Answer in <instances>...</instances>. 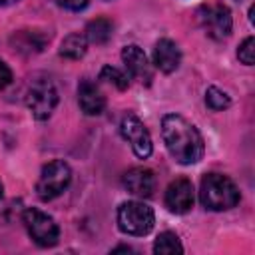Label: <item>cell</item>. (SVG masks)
<instances>
[{
	"label": "cell",
	"instance_id": "1",
	"mask_svg": "<svg viewBox=\"0 0 255 255\" xmlns=\"http://www.w3.org/2000/svg\"><path fill=\"white\" fill-rule=\"evenodd\" d=\"M161 135L163 143L169 151V155L181 163V165H191L197 163L203 157V137L197 131L193 124H189L183 116L177 114H167L161 120Z\"/></svg>",
	"mask_w": 255,
	"mask_h": 255
},
{
	"label": "cell",
	"instance_id": "2",
	"mask_svg": "<svg viewBox=\"0 0 255 255\" xmlns=\"http://www.w3.org/2000/svg\"><path fill=\"white\" fill-rule=\"evenodd\" d=\"M199 201L209 211H225L239 203V189L227 175L207 173L201 179Z\"/></svg>",
	"mask_w": 255,
	"mask_h": 255
},
{
	"label": "cell",
	"instance_id": "3",
	"mask_svg": "<svg viewBox=\"0 0 255 255\" xmlns=\"http://www.w3.org/2000/svg\"><path fill=\"white\" fill-rule=\"evenodd\" d=\"M197 16V22L201 26V30L213 38V40H223L231 34V28H233V18H231V12L229 8L223 4V2H205L197 8L195 12Z\"/></svg>",
	"mask_w": 255,
	"mask_h": 255
},
{
	"label": "cell",
	"instance_id": "4",
	"mask_svg": "<svg viewBox=\"0 0 255 255\" xmlns=\"http://www.w3.org/2000/svg\"><path fill=\"white\" fill-rule=\"evenodd\" d=\"M153 223V209L141 201H124L118 207V227L128 235H147Z\"/></svg>",
	"mask_w": 255,
	"mask_h": 255
},
{
	"label": "cell",
	"instance_id": "5",
	"mask_svg": "<svg viewBox=\"0 0 255 255\" xmlns=\"http://www.w3.org/2000/svg\"><path fill=\"white\" fill-rule=\"evenodd\" d=\"M70 181H72L70 165L62 159H54L42 167L38 183H36V193L42 201H50L58 197L70 185Z\"/></svg>",
	"mask_w": 255,
	"mask_h": 255
},
{
	"label": "cell",
	"instance_id": "6",
	"mask_svg": "<svg viewBox=\"0 0 255 255\" xmlns=\"http://www.w3.org/2000/svg\"><path fill=\"white\" fill-rule=\"evenodd\" d=\"M22 221H24V227L28 231V235L32 237V241L40 247H54L58 243V237H60V229L56 225V221L40 211V209H26L22 213Z\"/></svg>",
	"mask_w": 255,
	"mask_h": 255
},
{
	"label": "cell",
	"instance_id": "7",
	"mask_svg": "<svg viewBox=\"0 0 255 255\" xmlns=\"http://www.w3.org/2000/svg\"><path fill=\"white\" fill-rule=\"evenodd\" d=\"M58 104V92L48 78H38L28 86L26 106L36 120H48Z\"/></svg>",
	"mask_w": 255,
	"mask_h": 255
},
{
	"label": "cell",
	"instance_id": "8",
	"mask_svg": "<svg viewBox=\"0 0 255 255\" xmlns=\"http://www.w3.org/2000/svg\"><path fill=\"white\" fill-rule=\"evenodd\" d=\"M120 131L139 159H145L151 155V135L137 116H133V114L124 116V120L120 124Z\"/></svg>",
	"mask_w": 255,
	"mask_h": 255
},
{
	"label": "cell",
	"instance_id": "9",
	"mask_svg": "<svg viewBox=\"0 0 255 255\" xmlns=\"http://www.w3.org/2000/svg\"><path fill=\"white\" fill-rule=\"evenodd\" d=\"M165 205L171 213H187L193 207V185L189 179L179 177L165 189Z\"/></svg>",
	"mask_w": 255,
	"mask_h": 255
},
{
	"label": "cell",
	"instance_id": "10",
	"mask_svg": "<svg viewBox=\"0 0 255 255\" xmlns=\"http://www.w3.org/2000/svg\"><path fill=\"white\" fill-rule=\"evenodd\" d=\"M122 60L126 64V70L129 72V76L133 80H139L141 84H151L153 80V70H151V64L147 62V56L145 52L131 44V46H126L122 50Z\"/></svg>",
	"mask_w": 255,
	"mask_h": 255
},
{
	"label": "cell",
	"instance_id": "11",
	"mask_svg": "<svg viewBox=\"0 0 255 255\" xmlns=\"http://www.w3.org/2000/svg\"><path fill=\"white\" fill-rule=\"evenodd\" d=\"M181 62V52L177 48V44L169 38H161L155 42L153 48V64L157 70H161L163 74H171L179 68Z\"/></svg>",
	"mask_w": 255,
	"mask_h": 255
},
{
	"label": "cell",
	"instance_id": "12",
	"mask_svg": "<svg viewBox=\"0 0 255 255\" xmlns=\"http://www.w3.org/2000/svg\"><path fill=\"white\" fill-rule=\"evenodd\" d=\"M124 187L137 197H149L155 187V177L145 167H131L124 173Z\"/></svg>",
	"mask_w": 255,
	"mask_h": 255
},
{
	"label": "cell",
	"instance_id": "13",
	"mask_svg": "<svg viewBox=\"0 0 255 255\" xmlns=\"http://www.w3.org/2000/svg\"><path fill=\"white\" fill-rule=\"evenodd\" d=\"M46 44H48V36L40 30H20L10 36V46L24 56L42 52Z\"/></svg>",
	"mask_w": 255,
	"mask_h": 255
},
{
	"label": "cell",
	"instance_id": "14",
	"mask_svg": "<svg viewBox=\"0 0 255 255\" xmlns=\"http://www.w3.org/2000/svg\"><path fill=\"white\" fill-rule=\"evenodd\" d=\"M78 104L86 116H100L106 108V98L102 96L100 88L88 80L78 86Z\"/></svg>",
	"mask_w": 255,
	"mask_h": 255
},
{
	"label": "cell",
	"instance_id": "15",
	"mask_svg": "<svg viewBox=\"0 0 255 255\" xmlns=\"http://www.w3.org/2000/svg\"><path fill=\"white\" fill-rule=\"evenodd\" d=\"M86 50H88V38L86 34H80V32L68 34L60 44V54L70 60H80L86 54Z\"/></svg>",
	"mask_w": 255,
	"mask_h": 255
},
{
	"label": "cell",
	"instance_id": "16",
	"mask_svg": "<svg viewBox=\"0 0 255 255\" xmlns=\"http://www.w3.org/2000/svg\"><path fill=\"white\" fill-rule=\"evenodd\" d=\"M112 22L108 18H96L86 26V38L92 44H106L112 38Z\"/></svg>",
	"mask_w": 255,
	"mask_h": 255
},
{
	"label": "cell",
	"instance_id": "17",
	"mask_svg": "<svg viewBox=\"0 0 255 255\" xmlns=\"http://www.w3.org/2000/svg\"><path fill=\"white\" fill-rule=\"evenodd\" d=\"M153 251L161 253V255H173V253H183V245L175 233L163 231L157 235V239L153 243Z\"/></svg>",
	"mask_w": 255,
	"mask_h": 255
},
{
	"label": "cell",
	"instance_id": "18",
	"mask_svg": "<svg viewBox=\"0 0 255 255\" xmlns=\"http://www.w3.org/2000/svg\"><path fill=\"white\" fill-rule=\"evenodd\" d=\"M205 104H207V108H211L213 112H221V110L229 108L231 100H229V96H227L223 90L211 86V88H207V92H205Z\"/></svg>",
	"mask_w": 255,
	"mask_h": 255
},
{
	"label": "cell",
	"instance_id": "19",
	"mask_svg": "<svg viewBox=\"0 0 255 255\" xmlns=\"http://www.w3.org/2000/svg\"><path fill=\"white\" fill-rule=\"evenodd\" d=\"M100 78L114 84L118 90H126L129 86V80H128V74H124L122 70L114 68V66H104L102 72H100Z\"/></svg>",
	"mask_w": 255,
	"mask_h": 255
},
{
	"label": "cell",
	"instance_id": "20",
	"mask_svg": "<svg viewBox=\"0 0 255 255\" xmlns=\"http://www.w3.org/2000/svg\"><path fill=\"white\" fill-rule=\"evenodd\" d=\"M237 58L245 66H253V62H255V40H253V36H249L241 42V46L237 50Z\"/></svg>",
	"mask_w": 255,
	"mask_h": 255
},
{
	"label": "cell",
	"instance_id": "21",
	"mask_svg": "<svg viewBox=\"0 0 255 255\" xmlns=\"http://www.w3.org/2000/svg\"><path fill=\"white\" fill-rule=\"evenodd\" d=\"M58 6H62V8H66V10H74V12H80V10H84L86 6H88V2L90 0H54Z\"/></svg>",
	"mask_w": 255,
	"mask_h": 255
},
{
	"label": "cell",
	"instance_id": "22",
	"mask_svg": "<svg viewBox=\"0 0 255 255\" xmlns=\"http://www.w3.org/2000/svg\"><path fill=\"white\" fill-rule=\"evenodd\" d=\"M10 82H12V72H10V68L0 60V90L6 88Z\"/></svg>",
	"mask_w": 255,
	"mask_h": 255
},
{
	"label": "cell",
	"instance_id": "23",
	"mask_svg": "<svg viewBox=\"0 0 255 255\" xmlns=\"http://www.w3.org/2000/svg\"><path fill=\"white\" fill-rule=\"evenodd\" d=\"M14 2H18V0H0V6H10Z\"/></svg>",
	"mask_w": 255,
	"mask_h": 255
},
{
	"label": "cell",
	"instance_id": "24",
	"mask_svg": "<svg viewBox=\"0 0 255 255\" xmlns=\"http://www.w3.org/2000/svg\"><path fill=\"white\" fill-rule=\"evenodd\" d=\"M118 251H128V253H129V251H131V249H129V247H126V245H124V247H116V249H114V253H118Z\"/></svg>",
	"mask_w": 255,
	"mask_h": 255
},
{
	"label": "cell",
	"instance_id": "25",
	"mask_svg": "<svg viewBox=\"0 0 255 255\" xmlns=\"http://www.w3.org/2000/svg\"><path fill=\"white\" fill-rule=\"evenodd\" d=\"M0 197H2V183H0Z\"/></svg>",
	"mask_w": 255,
	"mask_h": 255
}]
</instances>
